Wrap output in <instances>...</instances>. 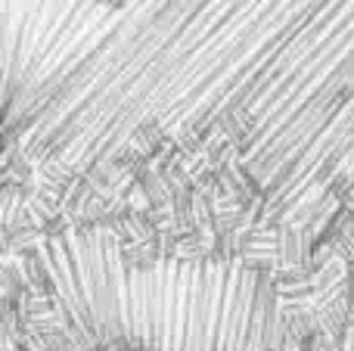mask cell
Returning a JSON list of instances; mask_svg holds the SVG:
<instances>
[{"instance_id":"obj_1","label":"cell","mask_w":354,"mask_h":351,"mask_svg":"<svg viewBox=\"0 0 354 351\" xmlns=\"http://www.w3.org/2000/svg\"><path fill=\"white\" fill-rule=\"evenodd\" d=\"M134 56L131 25L103 0H0V305L22 283L62 180L118 122Z\"/></svg>"},{"instance_id":"obj_2","label":"cell","mask_w":354,"mask_h":351,"mask_svg":"<svg viewBox=\"0 0 354 351\" xmlns=\"http://www.w3.org/2000/svg\"><path fill=\"white\" fill-rule=\"evenodd\" d=\"M19 290L44 308L31 321L78 348L277 351L286 336L264 277L177 261L131 265L100 230L47 234L25 258Z\"/></svg>"},{"instance_id":"obj_3","label":"cell","mask_w":354,"mask_h":351,"mask_svg":"<svg viewBox=\"0 0 354 351\" xmlns=\"http://www.w3.org/2000/svg\"><path fill=\"white\" fill-rule=\"evenodd\" d=\"M342 351H354V298H351V317H348V336L342 339Z\"/></svg>"}]
</instances>
